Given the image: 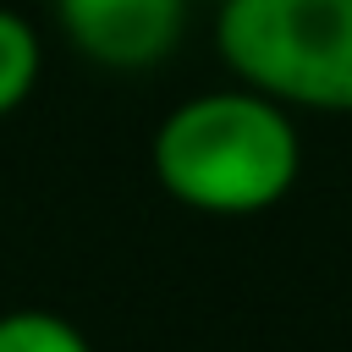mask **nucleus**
Wrapping results in <instances>:
<instances>
[{"label":"nucleus","mask_w":352,"mask_h":352,"mask_svg":"<svg viewBox=\"0 0 352 352\" xmlns=\"http://www.w3.org/2000/svg\"><path fill=\"white\" fill-rule=\"evenodd\" d=\"M38 82V33L22 11L0 6V121L33 94Z\"/></svg>","instance_id":"4"},{"label":"nucleus","mask_w":352,"mask_h":352,"mask_svg":"<svg viewBox=\"0 0 352 352\" xmlns=\"http://www.w3.org/2000/svg\"><path fill=\"white\" fill-rule=\"evenodd\" d=\"M0 352H94V346L72 319L50 308H11L0 314Z\"/></svg>","instance_id":"5"},{"label":"nucleus","mask_w":352,"mask_h":352,"mask_svg":"<svg viewBox=\"0 0 352 352\" xmlns=\"http://www.w3.org/2000/svg\"><path fill=\"white\" fill-rule=\"evenodd\" d=\"M214 50L275 104L352 110V0H226Z\"/></svg>","instance_id":"2"},{"label":"nucleus","mask_w":352,"mask_h":352,"mask_svg":"<svg viewBox=\"0 0 352 352\" xmlns=\"http://www.w3.org/2000/svg\"><path fill=\"white\" fill-rule=\"evenodd\" d=\"M187 0H55V22L77 55L110 72H143L182 38Z\"/></svg>","instance_id":"3"},{"label":"nucleus","mask_w":352,"mask_h":352,"mask_svg":"<svg viewBox=\"0 0 352 352\" xmlns=\"http://www.w3.org/2000/svg\"><path fill=\"white\" fill-rule=\"evenodd\" d=\"M154 182L198 214L275 209L302 165L286 104L258 88H214L182 99L154 132Z\"/></svg>","instance_id":"1"}]
</instances>
